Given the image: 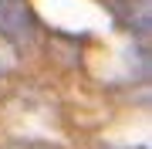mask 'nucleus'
<instances>
[{"instance_id":"nucleus-2","label":"nucleus","mask_w":152,"mask_h":149,"mask_svg":"<svg viewBox=\"0 0 152 149\" xmlns=\"http://www.w3.org/2000/svg\"><path fill=\"white\" fill-rule=\"evenodd\" d=\"M112 14L118 17L132 34H139L142 41L149 37V17H152L149 0H112Z\"/></svg>"},{"instance_id":"nucleus-3","label":"nucleus","mask_w":152,"mask_h":149,"mask_svg":"<svg viewBox=\"0 0 152 149\" xmlns=\"http://www.w3.org/2000/svg\"><path fill=\"white\" fill-rule=\"evenodd\" d=\"M7 149H54V146H48V142H14Z\"/></svg>"},{"instance_id":"nucleus-1","label":"nucleus","mask_w":152,"mask_h":149,"mask_svg":"<svg viewBox=\"0 0 152 149\" xmlns=\"http://www.w3.org/2000/svg\"><path fill=\"white\" fill-rule=\"evenodd\" d=\"M0 34L10 37L17 48H27L34 41V17L24 4L14 0H0Z\"/></svg>"}]
</instances>
